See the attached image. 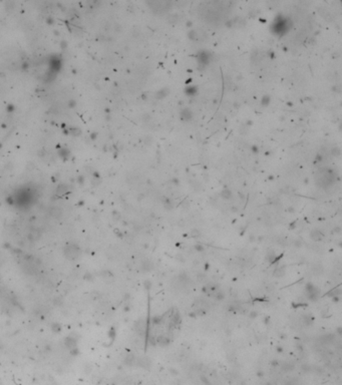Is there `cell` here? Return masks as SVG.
<instances>
[{"instance_id": "1", "label": "cell", "mask_w": 342, "mask_h": 385, "mask_svg": "<svg viewBox=\"0 0 342 385\" xmlns=\"http://www.w3.org/2000/svg\"><path fill=\"white\" fill-rule=\"evenodd\" d=\"M157 342L159 343L160 345H168L170 343V340L167 336H158L157 337Z\"/></svg>"}, {"instance_id": "2", "label": "cell", "mask_w": 342, "mask_h": 385, "mask_svg": "<svg viewBox=\"0 0 342 385\" xmlns=\"http://www.w3.org/2000/svg\"><path fill=\"white\" fill-rule=\"evenodd\" d=\"M285 274V269L283 268H278L277 270L275 271V276L276 277H281V276H283V275Z\"/></svg>"}]
</instances>
